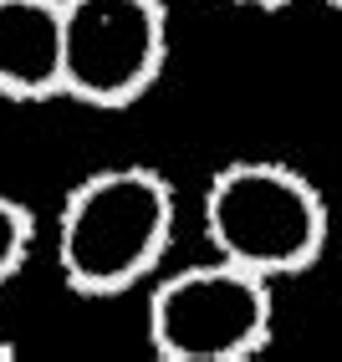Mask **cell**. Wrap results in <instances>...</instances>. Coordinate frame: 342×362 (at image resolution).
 Here are the masks:
<instances>
[{"mask_svg": "<svg viewBox=\"0 0 342 362\" xmlns=\"http://www.w3.org/2000/svg\"><path fill=\"white\" fill-rule=\"evenodd\" d=\"M174 184L143 163H113L67 189L52 230L57 276L77 296H123L143 286L174 240Z\"/></svg>", "mask_w": 342, "mask_h": 362, "instance_id": "1", "label": "cell"}, {"mask_svg": "<svg viewBox=\"0 0 342 362\" xmlns=\"http://www.w3.org/2000/svg\"><path fill=\"white\" fill-rule=\"evenodd\" d=\"M200 220L220 260H235L266 281L312 271L332 235L322 189L281 158L220 163L205 184Z\"/></svg>", "mask_w": 342, "mask_h": 362, "instance_id": "2", "label": "cell"}, {"mask_svg": "<svg viewBox=\"0 0 342 362\" xmlns=\"http://www.w3.org/2000/svg\"><path fill=\"white\" fill-rule=\"evenodd\" d=\"M276 281L235 260L169 271L149 291V347L159 362H251L276 332Z\"/></svg>", "mask_w": 342, "mask_h": 362, "instance_id": "3", "label": "cell"}, {"mask_svg": "<svg viewBox=\"0 0 342 362\" xmlns=\"http://www.w3.org/2000/svg\"><path fill=\"white\" fill-rule=\"evenodd\" d=\"M169 62L164 0H62V98L133 107Z\"/></svg>", "mask_w": 342, "mask_h": 362, "instance_id": "4", "label": "cell"}, {"mask_svg": "<svg viewBox=\"0 0 342 362\" xmlns=\"http://www.w3.org/2000/svg\"><path fill=\"white\" fill-rule=\"evenodd\" d=\"M0 98H62V0H0Z\"/></svg>", "mask_w": 342, "mask_h": 362, "instance_id": "5", "label": "cell"}, {"mask_svg": "<svg viewBox=\"0 0 342 362\" xmlns=\"http://www.w3.org/2000/svg\"><path fill=\"white\" fill-rule=\"evenodd\" d=\"M31 250H36V220H31V209L21 204L16 194L0 189V291L26 271Z\"/></svg>", "mask_w": 342, "mask_h": 362, "instance_id": "6", "label": "cell"}, {"mask_svg": "<svg viewBox=\"0 0 342 362\" xmlns=\"http://www.w3.org/2000/svg\"><path fill=\"white\" fill-rule=\"evenodd\" d=\"M225 6H240V11H281L291 0H225Z\"/></svg>", "mask_w": 342, "mask_h": 362, "instance_id": "7", "label": "cell"}, {"mask_svg": "<svg viewBox=\"0 0 342 362\" xmlns=\"http://www.w3.org/2000/svg\"><path fill=\"white\" fill-rule=\"evenodd\" d=\"M0 362H16V342H11V337H0Z\"/></svg>", "mask_w": 342, "mask_h": 362, "instance_id": "8", "label": "cell"}, {"mask_svg": "<svg viewBox=\"0 0 342 362\" xmlns=\"http://www.w3.org/2000/svg\"><path fill=\"white\" fill-rule=\"evenodd\" d=\"M327 6H337V11H342V0H327Z\"/></svg>", "mask_w": 342, "mask_h": 362, "instance_id": "9", "label": "cell"}]
</instances>
